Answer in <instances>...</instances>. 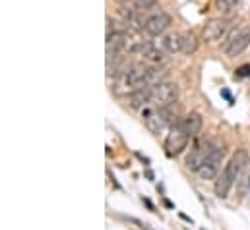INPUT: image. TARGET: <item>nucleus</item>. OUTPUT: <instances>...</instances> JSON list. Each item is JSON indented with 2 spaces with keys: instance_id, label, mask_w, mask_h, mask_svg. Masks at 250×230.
Returning a JSON list of instances; mask_svg holds the SVG:
<instances>
[{
  "instance_id": "obj_1",
  "label": "nucleus",
  "mask_w": 250,
  "mask_h": 230,
  "mask_svg": "<svg viewBox=\"0 0 250 230\" xmlns=\"http://www.w3.org/2000/svg\"><path fill=\"white\" fill-rule=\"evenodd\" d=\"M249 163V153L247 151H237L233 157H231V161L225 165V169L219 172V176L215 178V195L219 197V199H225L227 195H229V192H231V188H233V184L239 180V176L243 172V169H245V165Z\"/></svg>"
},
{
  "instance_id": "obj_2",
  "label": "nucleus",
  "mask_w": 250,
  "mask_h": 230,
  "mask_svg": "<svg viewBox=\"0 0 250 230\" xmlns=\"http://www.w3.org/2000/svg\"><path fill=\"white\" fill-rule=\"evenodd\" d=\"M249 47H250V27L249 25H241V27L229 29V33H227V37H225V41L221 45V51L227 57H239Z\"/></svg>"
},
{
  "instance_id": "obj_3",
  "label": "nucleus",
  "mask_w": 250,
  "mask_h": 230,
  "mask_svg": "<svg viewBox=\"0 0 250 230\" xmlns=\"http://www.w3.org/2000/svg\"><path fill=\"white\" fill-rule=\"evenodd\" d=\"M190 137H192V135L188 134L187 128L183 126V120H181V118H179L177 122H173L171 128H169V134H167V137H165V151H167V155H169V157L181 155L188 147Z\"/></svg>"
},
{
  "instance_id": "obj_4",
  "label": "nucleus",
  "mask_w": 250,
  "mask_h": 230,
  "mask_svg": "<svg viewBox=\"0 0 250 230\" xmlns=\"http://www.w3.org/2000/svg\"><path fill=\"white\" fill-rule=\"evenodd\" d=\"M179 99V87L169 81H157L149 85V103L159 109H167Z\"/></svg>"
},
{
  "instance_id": "obj_5",
  "label": "nucleus",
  "mask_w": 250,
  "mask_h": 230,
  "mask_svg": "<svg viewBox=\"0 0 250 230\" xmlns=\"http://www.w3.org/2000/svg\"><path fill=\"white\" fill-rule=\"evenodd\" d=\"M213 149H215V145H213L209 139H206V137L196 139V141L192 143L190 151H188L187 161H185V165H187L188 171L198 172V171L202 169V165L206 163V159L211 155V151H213Z\"/></svg>"
},
{
  "instance_id": "obj_6",
  "label": "nucleus",
  "mask_w": 250,
  "mask_h": 230,
  "mask_svg": "<svg viewBox=\"0 0 250 230\" xmlns=\"http://www.w3.org/2000/svg\"><path fill=\"white\" fill-rule=\"evenodd\" d=\"M225 155H227V151H225L223 147H215V149L211 151V155L206 159V163L202 165V169L196 174H198L202 180H213V178H217L219 172H221V165H223V161H225Z\"/></svg>"
},
{
  "instance_id": "obj_7",
  "label": "nucleus",
  "mask_w": 250,
  "mask_h": 230,
  "mask_svg": "<svg viewBox=\"0 0 250 230\" xmlns=\"http://www.w3.org/2000/svg\"><path fill=\"white\" fill-rule=\"evenodd\" d=\"M167 109H169V107H167ZM167 109L153 107V109L144 111V124H146V128H147L151 134L159 135V134H163V130L169 126V111H167Z\"/></svg>"
},
{
  "instance_id": "obj_8",
  "label": "nucleus",
  "mask_w": 250,
  "mask_h": 230,
  "mask_svg": "<svg viewBox=\"0 0 250 230\" xmlns=\"http://www.w3.org/2000/svg\"><path fill=\"white\" fill-rule=\"evenodd\" d=\"M171 25V16L167 12H155L151 16H147V21L144 25V31L151 37H159L163 35Z\"/></svg>"
},
{
  "instance_id": "obj_9",
  "label": "nucleus",
  "mask_w": 250,
  "mask_h": 230,
  "mask_svg": "<svg viewBox=\"0 0 250 230\" xmlns=\"http://www.w3.org/2000/svg\"><path fill=\"white\" fill-rule=\"evenodd\" d=\"M227 33H229V21L227 19H209L202 29V37L206 43H215V41L223 39Z\"/></svg>"
},
{
  "instance_id": "obj_10",
  "label": "nucleus",
  "mask_w": 250,
  "mask_h": 230,
  "mask_svg": "<svg viewBox=\"0 0 250 230\" xmlns=\"http://www.w3.org/2000/svg\"><path fill=\"white\" fill-rule=\"evenodd\" d=\"M149 103V87H142V89H136L128 95V107L138 111L142 107H146Z\"/></svg>"
},
{
  "instance_id": "obj_11",
  "label": "nucleus",
  "mask_w": 250,
  "mask_h": 230,
  "mask_svg": "<svg viewBox=\"0 0 250 230\" xmlns=\"http://www.w3.org/2000/svg\"><path fill=\"white\" fill-rule=\"evenodd\" d=\"M198 37H196V33L194 31H185V33H181V51L185 53V55H194L196 51H198Z\"/></svg>"
},
{
  "instance_id": "obj_12",
  "label": "nucleus",
  "mask_w": 250,
  "mask_h": 230,
  "mask_svg": "<svg viewBox=\"0 0 250 230\" xmlns=\"http://www.w3.org/2000/svg\"><path fill=\"white\" fill-rule=\"evenodd\" d=\"M181 120H183V126L187 128V132L190 135H196V134L202 130V124H204L200 113H188V115L185 116V118H181Z\"/></svg>"
},
{
  "instance_id": "obj_13",
  "label": "nucleus",
  "mask_w": 250,
  "mask_h": 230,
  "mask_svg": "<svg viewBox=\"0 0 250 230\" xmlns=\"http://www.w3.org/2000/svg\"><path fill=\"white\" fill-rule=\"evenodd\" d=\"M138 53H140L142 57L153 60V62H161V60H163V53H161V51H159L151 41H142V45H140Z\"/></svg>"
},
{
  "instance_id": "obj_14",
  "label": "nucleus",
  "mask_w": 250,
  "mask_h": 230,
  "mask_svg": "<svg viewBox=\"0 0 250 230\" xmlns=\"http://www.w3.org/2000/svg\"><path fill=\"white\" fill-rule=\"evenodd\" d=\"M161 45H163V49H165L167 53L175 55V53L181 51V35H179V33H169V35L163 37Z\"/></svg>"
},
{
  "instance_id": "obj_15",
  "label": "nucleus",
  "mask_w": 250,
  "mask_h": 230,
  "mask_svg": "<svg viewBox=\"0 0 250 230\" xmlns=\"http://www.w3.org/2000/svg\"><path fill=\"white\" fill-rule=\"evenodd\" d=\"M215 4H217V8H219L221 12L229 14V12H233V10L237 8L239 0H215Z\"/></svg>"
},
{
  "instance_id": "obj_16",
  "label": "nucleus",
  "mask_w": 250,
  "mask_h": 230,
  "mask_svg": "<svg viewBox=\"0 0 250 230\" xmlns=\"http://www.w3.org/2000/svg\"><path fill=\"white\" fill-rule=\"evenodd\" d=\"M134 2H136V8L140 10H149L155 4V0H134Z\"/></svg>"
},
{
  "instance_id": "obj_17",
  "label": "nucleus",
  "mask_w": 250,
  "mask_h": 230,
  "mask_svg": "<svg viewBox=\"0 0 250 230\" xmlns=\"http://www.w3.org/2000/svg\"><path fill=\"white\" fill-rule=\"evenodd\" d=\"M237 77H250V64H245L241 68H237Z\"/></svg>"
},
{
  "instance_id": "obj_18",
  "label": "nucleus",
  "mask_w": 250,
  "mask_h": 230,
  "mask_svg": "<svg viewBox=\"0 0 250 230\" xmlns=\"http://www.w3.org/2000/svg\"><path fill=\"white\" fill-rule=\"evenodd\" d=\"M247 188L250 190V174H249V180H247Z\"/></svg>"
}]
</instances>
